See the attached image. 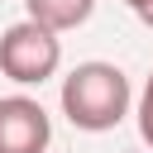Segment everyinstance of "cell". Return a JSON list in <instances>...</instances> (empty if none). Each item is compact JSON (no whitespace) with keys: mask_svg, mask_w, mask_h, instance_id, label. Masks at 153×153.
I'll return each mask as SVG.
<instances>
[{"mask_svg":"<svg viewBox=\"0 0 153 153\" xmlns=\"http://www.w3.org/2000/svg\"><path fill=\"white\" fill-rule=\"evenodd\" d=\"M62 115L76 129H115L129 115V76L110 62H81L62 81Z\"/></svg>","mask_w":153,"mask_h":153,"instance_id":"1","label":"cell"},{"mask_svg":"<svg viewBox=\"0 0 153 153\" xmlns=\"http://www.w3.org/2000/svg\"><path fill=\"white\" fill-rule=\"evenodd\" d=\"M62 62V43L57 33H48L43 24L33 19H19L0 33V72L19 86H33V81H48Z\"/></svg>","mask_w":153,"mask_h":153,"instance_id":"2","label":"cell"},{"mask_svg":"<svg viewBox=\"0 0 153 153\" xmlns=\"http://www.w3.org/2000/svg\"><path fill=\"white\" fill-rule=\"evenodd\" d=\"M53 139L48 110L29 96H5L0 100V153H43Z\"/></svg>","mask_w":153,"mask_h":153,"instance_id":"3","label":"cell"},{"mask_svg":"<svg viewBox=\"0 0 153 153\" xmlns=\"http://www.w3.org/2000/svg\"><path fill=\"white\" fill-rule=\"evenodd\" d=\"M24 5H29V19L43 24L48 33H67V29L86 24L96 10V0H24Z\"/></svg>","mask_w":153,"mask_h":153,"instance_id":"4","label":"cell"},{"mask_svg":"<svg viewBox=\"0 0 153 153\" xmlns=\"http://www.w3.org/2000/svg\"><path fill=\"white\" fill-rule=\"evenodd\" d=\"M139 134H143V143L153 148V76H148V86H143V96H139Z\"/></svg>","mask_w":153,"mask_h":153,"instance_id":"5","label":"cell"},{"mask_svg":"<svg viewBox=\"0 0 153 153\" xmlns=\"http://www.w3.org/2000/svg\"><path fill=\"white\" fill-rule=\"evenodd\" d=\"M134 14H139V19H143V24H148V29H153V0H143V5H139V10H134Z\"/></svg>","mask_w":153,"mask_h":153,"instance_id":"6","label":"cell"},{"mask_svg":"<svg viewBox=\"0 0 153 153\" xmlns=\"http://www.w3.org/2000/svg\"><path fill=\"white\" fill-rule=\"evenodd\" d=\"M124 5H129V10H139V5H143V0H124Z\"/></svg>","mask_w":153,"mask_h":153,"instance_id":"7","label":"cell"}]
</instances>
